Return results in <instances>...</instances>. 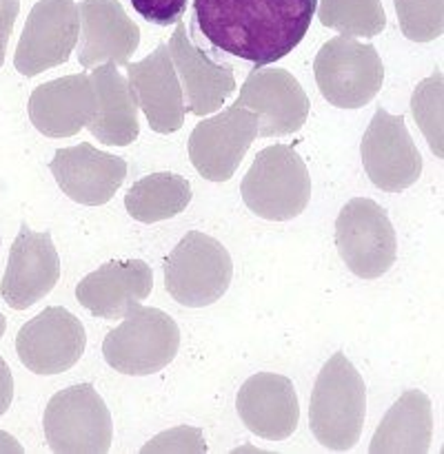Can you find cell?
<instances>
[{
    "label": "cell",
    "mask_w": 444,
    "mask_h": 454,
    "mask_svg": "<svg viewBox=\"0 0 444 454\" xmlns=\"http://www.w3.org/2000/svg\"><path fill=\"white\" fill-rule=\"evenodd\" d=\"M133 9L154 25L169 27L180 22L186 9V0H131Z\"/></svg>",
    "instance_id": "29"
},
{
    "label": "cell",
    "mask_w": 444,
    "mask_h": 454,
    "mask_svg": "<svg viewBox=\"0 0 444 454\" xmlns=\"http://www.w3.org/2000/svg\"><path fill=\"white\" fill-rule=\"evenodd\" d=\"M360 153L369 180L386 193H400L422 176V155L402 115L377 109L364 131Z\"/></svg>",
    "instance_id": "12"
},
{
    "label": "cell",
    "mask_w": 444,
    "mask_h": 454,
    "mask_svg": "<svg viewBox=\"0 0 444 454\" xmlns=\"http://www.w3.org/2000/svg\"><path fill=\"white\" fill-rule=\"evenodd\" d=\"M89 78L96 91V115L87 124L89 133L102 145L129 146L140 133V124L136 96L127 78L111 62L98 65Z\"/></svg>",
    "instance_id": "22"
},
{
    "label": "cell",
    "mask_w": 444,
    "mask_h": 454,
    "mask_svg": "<svg viewBox=\"0 0 444 454\" xmlns=\"http://www.w3.org/2000/svg\"><path fill=\"white\" fill-rule=\"evenodd\" d=\"M402 34L413 43H431L444 31V0H393Z\"/></svg>",
    "instance_id": "26"
},
{
    "label": "cell",
    "mask_w": 444,
    "mask_h": 454,
    "mask_svg": "<svg viewBox=\"0 0 444 454\" xmlns=\"http://www.w3.org/2000/svg\"><path fill=\"white\" fill-rule=\"evenodd\" d=\"M18 12H20V0H0V67L4 65V53H7L9 35L13 34Z\"/></svg>",
    "instance_id": "30"
},
{
    "label": "cell",
    "mask_w": 444,
    "mask_h": 454,
    "mask_svg": "<svg viewBox=\"0 0 444 454\" xmlns=\"http://www.w3.org/2000/svg\"><path fill=\"white\" fill-rule=\"evenodd\" d=\"M127 82L136 96L138 109L155 133H176L185 124V96L173 69L167 44L160 43L154 53L140 62H127Z\"/></svg>",
    "instance_id": "17"
},
{
    "label": "cell",
    "mask_w": 444,
    "mask_h": 454,
    "mask_svg": "<svg viewBox=\"0 0 444 454\" xmlns=\"http://www.w3.org/2000/svg\"><path fill=\"white\" fill-rule=\"evenodd\" d=\"M234 262L211 235L189 231L164 262V288L186 309L211 306L229 291Z\"/></svg>",
    "instance_id": "5"
},
{
    "label": "cell",
    "mask_w": 444,
    "mask_h": 454,
    "mask_svg": "<svg viewBox=\"0 0 444 454\" xmlns=\"http://www.w3.org/2000/svg\"><path fill=\"white\" fill-rule=\"evenodd\" d=\"M96 115V91L87 74L49 80L29 98V120L43 136L71 137Z\"/></svg>",
    "instance_id": "20"
},
{
    "label": "cell",
    "mask_w": 444,
    "mask_h": 454,
    "mask_svg": "<svg viewBox=\"0 0 444 454\" xmlns=\"http://www.w3.org/2000/svg\"><path fill=\"white\" fill-rule=\"evenodd\" d=\"M9 439H12V437H9V434L0 433V442H9ZM0 450H3V448H0ZM3 452H4V450H3Z\"/></svg>",
    "instance_id": "33"
},
{
    "label": "cell",
    "mask_w": 444,
    "mask_h": 454,
    "mask_svg": "<svg viewBox=\"0 0 444 454\" xmlns=\"http://www.w3.org/2000/svg\"><path fill=\"white\" fill-rule=\"evenodd\" d=\"M433 437V412L422 390H407L377 426L371 454H426Z\"/></svg>",
    "instance_id": "23"
},
{
    "label": "cell",
    "mask_w": 444,
    "mask_h": 454,
    "mask_svg": "<svg viewBox=\"0 0 444 454\" xmlns=\"http://www.w3.org/2000/svg\"><path fill=\"white\" fill-rule=\"evenodd\" d=\"M235 106L258 115V136H291L309 115V98L287 69H253L240 89Z\"/></svg>",
    "instance_id": "13"
},
{
    "label": "cell",
    "mask_w": 444,
    "mask_h": 454,
    "mask_svg": "<svg viewBox=\"0 0 444 454\" xmlns=\"http://www.w3.org/2000/svg\"><path fill=\"white\" fill-rule=\"evenodd\" d=\"M142 454H167V452H180V454H200L207 452V443H204L202 430L194 428V426H178V428L160 433L158 437L151 439L147 446H142Z\"/></svg>",
    "instance_id": "28"
},
{
    "label": "cell",
    "mask_w": 444,
    "mask_h": 454,
    "mask_svg": "<svg viewBox=\"0 0 444 454\" xmlns=\"http://www.w3.org/2000/svg\"><path fill=\"white\" fill-rule=\"evenodd\" d=\"M80 16L78 62L84 69L111 62L127 65L140 44V29L127 16L118 0H83Z\"/></svg>",
    "instance_id": "19"
},
{
    "label": "cell",
    "mask_w": 444,
    "mask_h": 454,
    "mask_svg": "<svg viewBox=\"0 0 444 454\" xmlns=\"http://www.w3.org/2000/svg\"><path fill=\"white\" fill-rule=\"evenodd\" d=\"M318 18L340 35L373 38L386 27L382 0H318Z\"/></svg>",
    "instance_id": "25"
},
{
    "label": "cell",
    "mask_w": 444,
    "mask_h": 454,
    "mask_svg": "<svg viewBox=\"0 0 444 454\" xmlns=\"http://www.w3.org/2000/svg\"><path fill=\"white\" fill-rule=\"evenodd\" d=\"M4 331H7V319H4V315L0 313V337L4 335Z\"/></svg>",
    "instance_id": "32"
},
{
    "label": "cell",
    "mask_w": 444,
    "mask_h": 454,
    "mask_svg": "<svg viewBox=\"0 0 444 454\" xmlns=\"http://www.w3.org/2000/svg\"><path fill=\"white\" fill-rule=\"evenodd\" d=\"M154 288L151 266L142 260H114L98 266L75 286V300L93 317L120 319Z\"/></svg>",
    "instance_id": "21"
},
{
    "label": "cell",
    "mask_w": 444,
    "mask_h": 454,
    "mask_svg": "<svg viewBox=\"0 0 444 454\" xmlns=\"http://www.w3.org/2000/svg\"><path fill=\"white\" fill-rule=\"evenodd\" d=\"M315 9L318 0H194V27L213 49L258 69L302 43Z\"/></svg>",
    "instance_id": "1"
},
{
    "label": "cell",
    "mask_w": 444,
    "mask_h": 454,
    "mask_svg": "<svg viewBox=\"0 0 444 454\" xmlns=\"http://www.w3.org/2000/svg\"><path fill=\"white\" fill-rule=\"evenodd\" d=\"M167 49L180 80L185 109L189 114L204 118L220 109L226 98L235 91L234 67L213 60L209 53L195 47L182 22H176V31Z\"/></svg>",
    "instance_id": "16"
},
{
    "label": "cell",
    "mask_w": 444,
    "mask_h": 454,
    "mask_svg": "<svg viewBox=\"0 0 444 454\" xmlns=\"http://www.w3.org/2000/svg\"><path fill=\"white\" fill-rule=\"evenodd\" d=\"M60 278V257L49 231L36 233L20 224L9 251L0 295L13 310H25L53 291Z\"/></svg>",
    "instance_id": "14"
},
{
    "label": "cell",
    "mask_w": 444,
    "mask_h": 454,
    "mask_svg": "<svg viewBox=\"0 0 444 454\" xmlns=\"http://www.w3.org/2000/svg\"><path fill=\"white\" fill-rule=\"evenodd\" d=\"M315 82L329 105L337 109L367 106L385 80V65L373 44L336 35L320 47L313 62Z\"/></svg>",
    "instance_id": "6"
},
{
    "label": "cell",
    "mask_w": 444,
    "mask_h": 454,
    "mask_svg": "<svg viewBox=\"0 0 444 454\" xmlns=\"http://www.w3.org/2000/svg\"><path fill=\"white\" fill-rule=\"evenodd\" d=\"M411 114L429 140L431 151L442 158V74L417 84L411 98Z\"/></svg>",
    "instance_id": "27"
},
{
    "label": "cell",
    "mask_w": 444,
    "mask_h": 454,
    "mask_svg": "<svg viewBox=\"0 0 444 454\" xmlns=\"http://www.w3.org/2000/svg\"><path fill=\"white\" fill-rule=\"evenodd\" d=\"M336 248L360 279L389 273L398 257V239L385 208L369 198L349 200L336 220Z\"/></svg>",
    "instance_id": "8"
},
{
    "label": "cell",
    "mask_w": 444,
    "mask_h": 454,
    "mask_svg": "<svg viewBox=\"0 0 444 454\" xmlns=\"http://www.w3.org/2000/svg\"><path fill=\"white\" fill-rule=\"evenodd\" d=\"M180 348V328L164 310L136 304L123 315V324L107 333L102 357L115 372L147 377L173 362Z\"/></svg>",
    "instance_id": "4"
},
{
    "label": "cell",
    "mask_w": 444,
    "mask_h": 454,
    "mask_svg": "<svg viewBox=\"0 0 444 454\" xmlns=\"http://www.w3.org/2000/svg\"><path fill=\"white\" fill-rule=\"evenodd\" d=\"M49 171L62 193L84 207H102L115 195L127 177V162L118 155L98 151L89 142L53 153Z\"/></svg>",
    "instance_id": "15"
},
{
    "label": "cell",
    "mask_w": 444,
    "mask_h": 454,
    "mask_svg": "<svg viewBox=\"0 0 444 454\" xmlns=\"http://www.w3.org/2000/svg\"><path fill=\"white\" fill-rule=\"evenodd\" d=\"M191 182L178 173H151L138 180L124 195V208L142 224L169 220L189 207Z\"/></svg>",
    "instance_id": "24"
},
{
    "label": "cell",
    "mask_w": 444,
    "mask_h": 454,
    "mask_svg": "<svg viewBox=\"0 0 444 454\" xmlns=\"http://www.w3.org/2000/svg\"><path fill=\"white\" fill-rule=\"evenodd\" d=\"M240 195L262 220H293L311 200L309 168L291 145H271L256 155L242 177Z\"/></svg>",
    "instance_id": "3"
},
{
    "label": "cell",
    "mask_w": 444,
    "mask_h": 454,
    "mask_svg": "<svg viewBox=\"0 0 444 454\" xmlns=\"http://www.w3.org/2000/svg\"><path fill=\"white\" fill-rule=\"evenodd\" d=\"M235 408L249 433L266 442L289 439L300 421V402L293 381L275 372H258L249 377L240 386Z\"/></svg>",
    "instance_id": "18"
},
{
    "label": "cell",
    "mask_w": 444,
    "mask_h": 454,
    "mask_svg": "<svg viewBox=\"0 0 444 454\" xmlns=\"http://www.w3.org/2000/svg\"><path fill=\"white\" fill-rule=\"evenodd\" d=\"M80 16L75 0H38L27 16L13 53V67L27 78L65 65L78 44Z\"/></svg>",
    "instance_id": "9"
},
{
    "label": "cell",
    "mask_w": 444,
    "mask_h": 454,
    "mask_svg": "<svg viewBox=\"0 0 444 454\" xmlns=\"http://www.w3.org/2000/svg\"><path fill=\"white\" fill-rule=\"evenodd\" d=\"M367 415V388L360 372L336 353L320 371L311 393L309 426L320 446L346 452L360 442Z\"/></svg>",
    "instance_id": "2"
},
{
    "label": "cell",
    "mask_w": 444,
    "mask_h": 454,
    "mask_svg": "<svg viewBox=\"0 0 444 454\" xmlns=\"http://www.w3.org/2000/svg\"><path fill=\"white\" fill-rule=\"evenodd\" d=\"M13 402V375L9 371L7 362L0 355V417L9 411Z\"/></svg>",
    "instance_id": "31"
},
{
    "label": "cell",
    "mask_w": 444,
    "mask_h": 454,
    "mask_svg": "<svg viewBox=\"0 0 444 454\" xmlns=\"http://www.w3.org/2000/svg\"><path fill=\"white\" fill-rule=\"evenodd\" d=\"M87 346L83 322L62 306H49L18 331L16 353L36 375H60L80 362Z\"/></svg>",
    "instance_id": "11"
},
{
    "label": "cell",
    "mask_w": 444,
    "mask_h": 454,
    "mask_svg": "<svg viewBox=\"0 0 444 454\" xmlns=\"http://www.w3.org/2000/svg\"><path fill=\"white\" fill-rule=\"evenodd\" d=\"M256 137L258 115L244 106H229L195 124L189 136L191 164L204 180H231Z\"/></svg>",
    "instance_id": "10"
},
{
    "label": "cell",
    "mask_w": 444,
    "mask_h": 454,
    "mask_svg": "<svg viewBox=\"0 0 444 454\" xmlns=\"http://www.w3.org/2000/svg\"><path fill=\"white\" fill-rule=\"evenodd\" d=\"M43 426L49 448L58 454H105L114 442L111 412L91 384L69 386L53 395Z\"/></svg>",
    "instance_id": "7"
}]
</instances>
